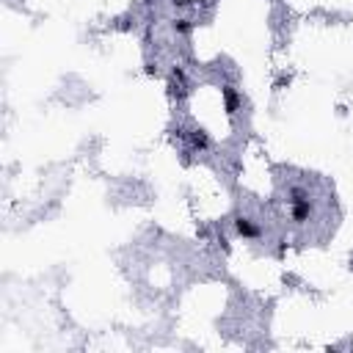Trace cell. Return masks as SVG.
<instances>
[{
    "instance_id": "3957f363",
    "label": "cell",
    "mask_w": 353,
    "mask_h": 353,
    "mask_svg": "<svg viewBox=\"0 0 353 353\" xmlns=\"http://www.w3.org/2000/svg\"><path fill=\"white\" fill-rule=\"evenodd\" d=\"M190 144H193L196 149H207L210 147V138H207L204 130H193V133H190Z\"/></svg>"
},
{
    "instance_id": "6da1fadb",
    "label": "cell",
    "mask_w": 353,
    "mask_h": 353,
    "mask_svg": "<svg viewBox=\"0 0 353 353\" xmlns=\"http://www.w3.org/2000/svg\"><path fill=\"white\" fill-rule=\"evenodd\" d=\"M290 216H293L295 224H303V221H309V218H312L309 199H306V193L298 190V188L293 190V199H290Z\"/></svg>"
},
{
    "instance_id": "277c9868",
    "label": "cell",
    "mask_w": 353,
    "mask_h": 353,
    "mask_svg": "<svg viewBox=\"0 0 353 353\" xmlns=\"http://www.w3.org/2000/svg\"><path fill=\"white\" fill-rule=\"evenodd\" d=\"M224 97H226V111L235 113V111H237V105H240V97H237V91L226 86V88H224Z\"/></svg>"
},
{
    "instance_id": "5b68a950",
    "label": "cell",
    "mask_w": 353,
    "mask_h": 353,
    "mask_svg": "<svg viewBox=\"0 0 353 353\" xmlns=\"http://www.w3.org/2000/svg\"><path fill=\"white\" fill-rule=\"evenodd\" d=\"M174 31H177V34H188L190 22H188V19H177V22H174Z\"/></svg>"
},
{
    "instance_id": "7a4b0ae2",
    "label": "cell",
    "mask_w": 353,
    "mask_h": 353,
    "mask_svg": "<svg viewBox=\"0 0 353 353\" xmlns=\"http://www.w3.org/2000/svg\"><path fill=\"white\" fill-rule=\"evenodd\" d=\"M235 229H237V235L240 237H246V240H254V237H259V226L251 224V218H235Z\"/></svg>"
}]
</instances>
